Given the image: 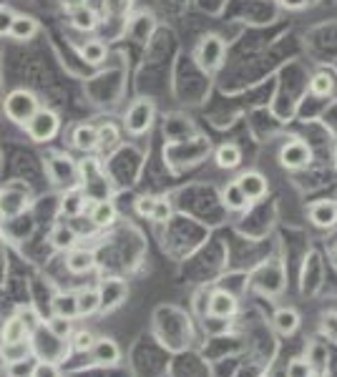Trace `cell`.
<instances>
[{"label":"cell","instance_id":"35","mask_svg":"<svg viewBox=\"0 0 337 377\" xmlns=\"http://www.w3.org/2000/svg\"><path fill=\"white\" fill-rule=\"evenodd\" d=\"M33 377H60V370L58 365L51 362V360H40L33 367Z\"/></svg>","mask_w":337,"mask_h":377},{"label":"cell","instance_id":"2","mask_svg":"<svg viewBox=\"0 0 337 377\" xmlns=\"http://www.w3.org/2000/svg\"><path fill=\"white\" fill-rule=\"evenodd\" d=\"M154 119H156V106H154V101L139 99V101H133L131 106L126 108L124 126H126V131L131 133V136H144V133L151 128Z\"/></svg>","mask_w":337,"mask_h":377},{"label":"cell","instance_id":"41","mask_svg":"<svg viewBox=\"0 0 337 377\" xmlns=\"http://www.w3.org/2000/svg\"><path fill=\"white\" fill-rule=\"evenodd\" d=\"M60 6L66 8L68 13H73V10H79V8L88 6V0H60Z\"/></svg>","mask_w":337,"mask_h":377},{"label":"cell","instance_id":"7","mask_svg":"<svg viewBox=\"0 0 337 377\" xmlns=\"http://www.w3.org/2000/svg\"><path fill=\"white\" fill-rule=\"evenodd\" d=\"M237 297L227 290H217L209 294V317L217 319H231L237 315Z\"/></svg>","mask_w":337,"mask_h":377},{"label":"cell","instance_id":"37","mask_svg":"<svg viewBox=\"0 0 337 377\" xmlns=\"http://www.w3.org/2000/svg\"><path fill=\"white\" fill-rule=\"evenodd\" d=\"M154 204H156V196H139V199H136V212H139L141 217L151 219Z\"/></svg>","mask_w":337,"mask_h":377},{"label":"cell","instance_id":"39","mask_svg":"<svg viewBox=\"0 0 337 377\" xmlns=\"http://www.w3.org/2000/svg\"><path fill=\"white\" fill-rule=\"evenodd\" d=\"M194 310H197V315L206 317V315H209V297H206V294H199L197 302H194Z\"/></svg>","mask_w":337,"mask_h":377},{"label":"cell","instance_id":"42","mask_svg":"<svg viewBox=\"0 0 337 377\" xmlns=\"http://www.w3.org/2000/svg\"><path fill=\"white\" fill-rule=\"evenodd\" d=\"M0 201H3V189H0Z\"/></svg>","mask_w":337,"mask_h":377},{"label":"cell","instance_id":"27","mask_svg":"<svg viewBox=\"0 0 337 377\" xmlns=\"http://www.w3.org/2000/svg\"><path fill=\"white\" fill-rule=\"evenodd\" d=\"M81 58L86 60L88 66H99L106 60V43H101V40H88L86 46L81 48Z\"/></svg>","mask_w":337,"mask_h":377},{"label":"cell","instance_id":"18","mask_svg":"<svg viewBox=\"0 0 337 377\" xmlns=\"http://www.w3.org/2000/svg\"><path fill=\"white\" fill-rule=\"evenodd\" d=\"M272 327L279 332V335H284V337H290V335H295L299 327V315L295 310H290V307H282V310L274 312V317H272Z\"/></svg>","mask_w":337,"mask_h":377},{"label":"cell","instance_id":"26","mask_svg":"<svg viewBox=\"0 0 337 377\" xmlns=\"http://www.w3.org/2000/svg\"><path fill=\"white\" fill-rule=\"evenodd\" d=\"M76 299H79V317H91L101 310V299L96 290H81L76 292Z\"/></svg>","mask_w":337,"mask_h":377},{"label":"cell","instance_id":"21","mask_svg":"<svg viewBox=\"0 0 337 377\" xmlns=\"http://www.w3.org/2000/svg\"><path fill=\"white\" fill-rule=\"evenodd\" d=\"M0 337L3 342H18V340L31 337V327L26 324V319H20L18 315L3 322V330H0Z\"/></svg>","mask_w":337,"mask_h":377},{"label":"cell","instance_id":"17","mask_svg":"<svg viewBox=\"0 0 337 377\" xmlns=\"http://www.w3.org/2000/svg\"><path fill=\"white\" fill-rule=\"evenodd\" d=\"M56 317H66V319H76L79 317V299H76V292H58L51 302Z\"/></svg>","mask_w":337,"mask_h":377},{"label":"cell","instance_id":"22","mask_svg":"<svg viewBox=\"0 0 337 377\" xmlns=\"http://www.w3.org/2000/svg\"><path fill=\"white\" fill-rule=\"evenodd\" d=\"M219 169H237L242 164V149L237 144H222L214 153Z\"/></svg>","mask_w":337,"mask_h":377},{"label":"cell","instance_id":"38","mask_svg":"<svg viewBox=\"0 0 337 377\" xmlns=\"http://www.w3.org/2000/svg\"><path fill=\"white\" fill-rule=\"evenodd\" d=\"M322 332L327 335L330 340H335L337 342V315H324L322 319Z\"/></svg>","mask_w":337,"mask_h":377},{"label":"cell","instance_id":"28","mask_svg":"<svg viewBox=\"0 0 337 377\" xmlns=\"http://www.w3.org/2000/svg\"><path fill=\"white\" fill-rule=\"evenodd\" d=\"M48 332L54 335L56 340H68L73 335V319H66V317H51L48 319Z\"/></svg>","mask_w":337,"mask_h":377},{"label":"cell","instance_id":"32","mask_svg":"<svg viewBox=\"0 0 337 377\" xmlns=\"http://www.w3.org/2000/svg\"><path fill=\"white\" fill-rule=\"evenodd\" d=\"M99 128V146H106V149H111V146L119 144V128L113 124H104V126H96Z\"/></svg>","mask_w":337,"mask_h":377},{"label":"cell","instance_id":"16","mask_svg":"<svg viewBox=\"0 0 337 377\" xmlns=\"http://www.w3.org/2000/svg\"><path fill=\"white\" fill-rule=\"evenodd\" d=\"M48 174H51L54 184H68L76 176V166L68 156H54V159H48Z\"/></svg>","mask_w":337,"mask_h":377},{"label":"cell","instance_id":"8","mask_svg":"<svg viewBox=\"0 0 337 377\" xmlns=\"http://www.w3.org/2000/svg\"><path fill=\"white\" fill-rule=\"evenodd\" d=\"M91 360L96 365H104V367L119 365V360H121L119 344L113 342L111 337H96V342H93V347H91Z\"/></svg>","mask_w":337,"mask_h":377},{"label":"cell","instance_id":"36","mask_svg":"<svg viewBox=\"0 0 337 377\" xmlns=\"http://www.w3.org/2000/svg\"><path fill=\"white\" fill-rule=\"evenodd\" d=\"M13 18H15V13L10 10V8H8V6H0V35H8V33H10Z\"/></svg>","mask_w":337,"mask_h":377},{"label":"cell","instance_id":"11","mask_svg":"<svg viewBox=\"0 0 337 377\" xmlns=\"http://www.w3.org/2000/svg\"><path fill=\"white\" fill-rule=\"evenodd\" d=\"M71 144L79 151H93L99 149V128L91 124H81L71 131Z\"/></svg>","mask_w":337,"mask_h":377},{"label":"cell","instance_id":"23","mask_svg":"<svg viewBox=\"0 0 337 377\" xmlns=\"http://www.w3.org/2000/svg\"><path fill=\"white\" fill-rule=\"evenodd\" d=\"M222 204H224L229 212H242L249 201H247V196L242 194L237 181H231V184H227L224 189H222Z\"/></svg>","mask_w":337,"mask_h":377},{"label":"cell","instance_id":"3","mask_svg":"<svg viewBox=\"0 0 337 377\" xmlns=\"http://www.w3.org/2000/svg\"><path fill=\"white\" fill-rule=\"evenodd\" d=\"M224 56H227V43L222 35L217 33H206L204 38L199 40L197 46V63L199 68H204L206 73L219 71L222 63H224Z\"/></svg>","mask_w":337,"mask_h":377},{"label":"cell","instance_id":"29","mask_svg":"<svg viewBox=\"0 0 337 377\" xmlns=\"http://www.w3.org/2000/svg\"><path fill=\"white\" fill-rule=\"evenodd\" d=\"M68 340H71V350H73V352H81V355L91 352L93 342H96L93 332H88V330H76Z\"/></svg>","mask_w":337,"mask_h":377},{"label":"cell","instance_id":"31","mask_svg":"<svg viewBox=\"0 0 337 377\" xmlns=\"http://www.w3.org/2000/svg\"><path fill=\"white\" fill-rule=\"evenodd\" d=\"M33 367H35L33 358L10 362V365H8V377H33Z\"/></svg>","mask_w":337,"mask_h":377},{"label":"cell","instance_id":"13","mask_svg":"<svg viewBox=\"0 0 337 377\" xmlns=\"http://www.w3.org/2000/svg\"><path fill=\"white\" fill-rule=\"evenodd\" d=\"M88 201L91 199L81 192V189H68L63 194V199H60V214L63 217H81L88 209Z\"/></svg>","mask_w":337,"mask_h":377},{"label":"cell","instance_id":"10","mask_svg":"<svg viewBox=\"0 0 337 377\" xmlns=\"http://www.w3.org/2000/svg\"><path fill=\"white\" fill-rule=\"evenodd\" d=\"M239 189L247 196V201H259L267 194V179L259 171H247L237 179Z\"/></svg>","mask_w":337,"mask_h":377},{"label":"cell","instance_id":"24","mask_svg":"<svg viewBox=\"0 0 337 377\" xmlns=\"http://www.w3.org/2000/svg\"><path fill=\"white\" fill-rule=\"evenodd\" d=\"M71 26L76 28V31H83V33H88V31H93V28L99 26V13H96L93 8H88V6L79 8V10H73V13H71Z\"/></svg>","mask_w":337,"mask_h":377},{"label":"cell","instance_id":"5","mask_svg":"<svg viewBox=\"0 0 337 377\" xmlns=\"http://www.w3.org/2000/svg\"><path fill=\"white\" fill-rule=\"evenodd\" d=\"M99 299H101V310L99 312H113L116 307H121L126 302V294H129V287H126L124 279L119 277H108L104 279L99 287Z\"/></svg>","mask_w":337,"mask_h":377},{"label":"cell","instance_id":"25","mask_svg":"<svg viewBox=\"0 0 337 377\" xmlns=\"http://www.w3.org/2000/svg\"><path fill=\"white\" fill-rule=\"evenodd\" d=\"M23 209H26V194L15 192V189H8V192H3L0 212L6 214V217H18Z\"/></svg>","mask_w":337,"mask_h":377},{"label":"cell","instance_id":"34","mask_svg":"<svg viewBox=\"0 0 337 377\" xmlns=\"http://www.w3.org/2000/svg\"><path fill=\"white\" fill-rule=\"evenodd\" d=\"M169 219H172V204H169L166 199H156L154 212H151V221H156V224H166Z\"/></svg>","mask_w":337,"mask_h":377},{"label":"cell","instance_id":"9","mask_svg":"<svg viewBox=\"0 0 337 377\" xmlns=\"http://www.w3.org/2000/svg\"><path fill=\"white\" fill-rule=\"evenodd\" d=\"M93 267H96V254H93L91 249H79V246H73V249L68 251L66 269L71 271V274L81 277V274H88Z\"/></svg>","mask_w":337,"mask_h":377},{"label":"cell","instance_id":"19","mask_svg":"<svg viewBox=\"0 0 337 377\" xmlns=\"http://www.w3.org/2000/svg\"><path fill=\"white\" fill-rule=\"evenodd\" d=\"M93 226H111L116 221V206L108 199H101V201H93L91 212H88Z\"/></svg>","mask_w":337,"mask_h":377},{"label":"cell","instance_id":"33","mask_svg":"<svg viewBox=\"0 0 337 377\" xmlns=\"http://www.w3.org/2000/svg\"><path fill=\"white\" fill-rule=\"evenodd\" d=\"M287 377H312V362L310 360H292L290 365H287Z\"/></svg>","mask_w":337,"mask_h":377},{"label":"cell","instance_id":"30","mask_svg":"<svg viewBox=\"0 0 337 377\" xmlns=\"http://www.w3.org/2000/svg\"><path fill=\"white\" fill-rule=\"evenodd\" d=\"M310 88L315 96H320V99H324V96H330L332 93V78L327 76V73H315L310 81Z\"/></svg>","mask_w":337,"mask_h":377},{"label":"cell","instance_id":"20","mask_svg":"<svg viewBox=\"0 0 337 377\" xmlns=\"http://www.w3.org/2000/svg\"><path fill=\"white\" fill-rule=\"evenodd\" d=\"M51 244L60 251H71L73 246L79 244V232H76L71 224L54 226V232H51Z\"/></svg>","mask_w":337,"mask_h":377},{"label":"cell","instance_id":"12","mask_svg":"<svg viewBox=\"0 0 337 377\" xmlns=\"http://www.w3.org/2000/svg\"><path fill=\"white\" fill-rule=\"evenodd\" d=\"M40 26L38 20L33 18V15H18L15 13L13 18V26H10V38L13 40H20V43H26V40H33L35 35H38Z\"/></svg>","mask_w":337,"mask_h":377},{"label":"cell","instance_id":"4","mask_svg":"<svg viewBox=\"0 0 337 377\" xmlns=\"http://www.w3.org/2000/svg\"><path fill=\"white\" fill-rule=\"evenodd\" d=\"M26 131L31 136V141H35V144H46V141L56 139V133L60 131L58 113L48 111V108H38L26 124Z\"/></svg>","mask_w":337,"mask_h":377},{"label":"cell","instance_id":"1","mask_svg":"<svg viewBox=\"0 0 337 377\" xmlns=\"http://www.w3.org/2000/svg\"><path fill=\"white\" fill-rule=\"evenodd\" d=\"M3 108H6V116L13 121V124L26 126L28 121H31V116L40 108V103H38V96H35L33 91H28V88H15V91H10L6 96Z\"/></svg>","mask_w":337,"mask_h":377},{"label":"cell","instance_id":"40","mask_svg":"<svg viewBox=\"0 0 337 377\" xmlns=\"http://www.w3.org/2000/svg\"><path fill=\"white\" fill-rule=\"evenodd\" d=\"M282 3V8H287V10H302V8H307L312 3V0H279Z\"/></svg>","mask_w":337,"mask_h":377},{"label":"cell","instance_id":"15","mask_svg":"<svg viewBox=\"0 0 337 377\" xmlns=\"http://www.w3.org/2000/svg\"><path fill=\"white\" fill-rule=\"evenodd\" d=\"M310 219L312 224L320 229H330L337 224V204L335 201H318L310 206Z\"/></svg>","mask_w":337,"mask_h":377},{"label":"cell","instance_id":"6","mask_svg":"<svg viewBox=\"0 0 337 377\" xmlns=\"http://www.w3.org/2000/svg\"><path fill=\"white\" fill-rule=\"evenodd\" d=\"M310 161H312V149L299 139L287 141V144L282 146V151H279V164H282L284 169H292V171L304 169Z\"/></svg>","mask_w":337,"mask_h":377},{"label":"cell","instance_id":"14","mask_svg":"<svg viewBox=\"0 0 337 377\" xmlns=\"http://www.w3.org/2000/svg\"><path fill=\"white\" fill-rule=\"evenodd\" d=\"M0 358L8 365L18 362V360L33 358V342H31V337L18 340V342H3L0 344Z\"/></svg>","mask_w":337,"mask_h":377}]
</instances>
